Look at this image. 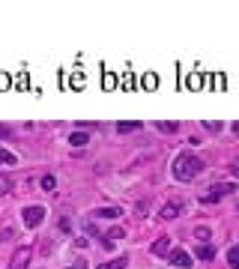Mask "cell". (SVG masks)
Wrapping results in <instances>:
<instances>
[{"label":"cell","mask_w":239,"mask_h":269,"mask_svg":"<svg viewBox=\"0 0 239 269\" xmlns=\"http://www.w3.org/2000/svg\"><path fill=\"white\" fill-rule=\"evenodd\" d=\"M171 174L179 182H191L197 174H204V162L197 156H191V152H179V156L174 159V165H171Z\"/></svg>","instance_id":"cell-1"},{"label":"cell","mask_w":239,"mask_h":269,"mask_svg":"<svg viewBox=\"0 0 239 269\" xmlns=\"http://www.w3.org/2000/svg\"><path fill=\"white\" fill-rule=\"evenodd\" d=\"M21 221H24V227H39L45 221V207H24L21 209Z\"/></svg>","instance_id":"cell-2"},{"label":"cell","mask_w":239,"mask_h":269,"mask_svg":"<svg viewBox=\"0 0 239 269\" xmlns=\"http://www.w3.org/2000/svg\"><path fill=\"white\" fill-rule=\"evenodd\" d=\"M30 257H33V248H30V245L15 248V254H12V260H9V269H27Z\"/></svg>","instance_id":"cell-3"},{"label":"cell","mask_w":239,"mask_h":269,"mask_svg":"<svg viewBox=\"0 0 239 269\" xmlns=\"http://www.w3.org/2000/svg\"><path fill=\"white\" fill-rule=\"evenodd\" d=\"M233 191H236L233 182H215V185L207 191V198H204V201H218V198H224V195H233Z\"/></svg>","instance_id":"cell-4"},{"label":"cell","mask_w":239,"mask_h":269,"mask_svg":"<svg viewBox=\"0 0 239 269\" xmlns=\"http://www.w3.org/2000/svg\"><path fill=\"white\" fill-rule=\"evenodd\" d=\"M179 209H182V204H179V201L165 204L162 209H158V218H162V221H171V218H177V215H179Z\"/></svg>","instance_id":"cell-5"},{"label":"cell","mask_w":239,"mask_h":269,"mask_svg":"<svg viewBox=\"0 0 239 269\" xmlns=\"http://www.w3.org/2000/svg\"><path fill=\"white\" fill-rule=\"evenodd\" d=\"M168 260H171L174 266H191V254H185L182 248H174V251L168 254Z\"/></svg>","instance_id":"cell-6"},{"label":"cell","mask_w":239,"mask_h":269,"mask_svg":"<svg viewBox=\"0 0 239 269\" xmlns=\"http://www.w3.org/2000/svg\"><path fill=\"white\" fill-rule=\"evenodd\" d=\"M194 254L201 257V260H215V254H218V248L212 245V242H204V245H197L194 248Z\"/></svg>","instance_id":"cell-7"},{"label":"cell","mask_w":239,"mask_h":269,"mask_svg":"<svg viewBox=\"0 0 239 269\" xmlns=\"http://www.w3.org/2000/svg\"><path fill=\"white\" fill-rule=\"evenodd\" d=\"M171 251H174V248H171V239H168V237H162V239L152 245V254H155V257H168Z\"/></svg>","instance_id":"cell-8"},{"label":"cell","mask_w":239,"mask_h":269,"mask_svg":"<svg viewBox=\"0 0 239 269\" xmlns=\"http://www.w3.org/2000/svg\"><path fill=\"white\" fill-rule=\"evenodd\" d=\"M123 215V209L120 207H105V209H96L93 212V218H120Z\"/></svg>","instance_id":"cell-9"},{"label":"cell","mask_w":239,"mask_h":269,"mask_svg":"<svg viewBox=\"0 0 239 269\" xmlns=\"http://www.w3.org/2000/svg\"><path fill=\"white\" fill-rule=\"evenodd\" d=\"M87 141H90L87 132H72V135H69V144H72V147H84Z\"/></svg>","instance_id":"cell-10"},{"label":"cell","mask_w":239,"mask_h":269,"mask_svg":"<svg viewBox=\"0 0 239 269\" xmlns=\"http://www.w3.org/2000/svg\"><path fill=\"white\" fill-rule=\"evenodd\" d=\"M135 129H141L138 120H120V123H117V132H123V135H126V132H135Z\"/></svg>","instance_id":"cell-11"},{"label":"cell","mask_w":239,"mask_h":269,"mask_svg":"<svg viewBox=\"0 0 239 269\" xmlns=\"http://www.w3.org/2000/svg\"><path fill=\"white\" fill-rule=\"evenodd\" d=\"M126 266H129V257H117V260H111V263H105L99 269H126Z\"/></svg>","instance_id":"cell-12"},{"label":"cell","mask_w":239,"mask_h":269,"mask_svg":"<svg viewBox=\"0 0 239 269\" xmlns=\"http://www.w3.org/2000/svg\"><path fill=\"white\" fill-rule=\"evenodd\" d=\"M227 263H230V269H239V245H233L227 251Z\"/></svg>","instance_id":"cell-13"},{"label":"cell","mask_w":239,"mask_h":269,"mask_svg":"<svg viewBox=\"0 0 239 269\" xmlns=\"http://www.w3.org/2000/svg\"><path fill=\"white\" fill-rule=\"evenodd\" d=\"M9 188H12L9 177H3V174H0V198H3V195H9Z\"/></svg>","instance_id":"cell-14"},{"label":"cell","mask_w":239,"mask_h":269,"mask_svg":"<svg viewBox=\"0 0 239 269\" xmlns=\"http://www.w3.org/2000/svg\"><path fill=\"white\" fill-rule=\"evenodd\" d=\"M18 159L12 156V152H6V149H0V165H15Z\"/></svg>","instance_id":"cell-15"},{"label":"cell","mask_w":239,"mask_h":269,"mask_svg":"<svg viewBox=\"0 0 239 269\" xmlns=\"http://www.w3.org/2000/svg\"><path fill=\"white\" fill-rule=\"evenodd\" d=\"M155 126H158V132H165V135H174L177 132V123H165L162 120V123H155Z\"/></svg>","instance_id":"cell-16"},{"label":"cell","mask_w":239,"mask_h":269,"mask_svg":"<svg viewBox=\"0 0 239 269\" xmlns=\"http://www.w3.org/2000/svg\"><path fill=\"white\" fill-rule=\"evenodd\" d=\"M54 185H57V179H54L51 174H45V177H42V188H45V191H54Z\"/></svg>","instance_id":"cell-17"},{"label":"cell","mask_w":239,"mask_h":269,"mask_svg":"<svg viewBox=\"0 0 239 269\" xmlns=\"http://www.w3.org/2000/svg\"><path fill=\"white\" fill-rule=\"evenodd\" d=\"M12 237H15V230H9V227H6V230H0V242H9Z\"/></svg>","instance_id":"cell-18"},{"label":"cell","mask_w":239,"mask_h":269,"mask_svg":"<svg viewBox=\"0 0 239 269\" xmlns=\"http://www.w3.org/2000/svg\"><path fill=\"white\" fill-rule=\"evenodd\" d=\"M117 237H123V227H111V230H108V239H111V242H114Z\"/></svg>","instance_id":"cell-19"},{"label":"cell","mask_w":239,"mask_h":269,"mask_svg":"<svg viewBox=\"0 0 239 269\" xmlns=\"http://www.w3.org/2000/svg\"><path fill=\"white\" fill-rule=\"evenodd\" d=\"M204 129H207V132H215V135H218V132H221V123H204Z\"/></svg>","instance_id":"cell-20"},{"label":"cell","mask_w":239,"mask_h":269,"mask_svg":"<svg viewBox=\"0 0 239 269\" xmlns=\"http://www.w3.org/2000/svg\"><path fill=\"white\" fill-rule=\"evenodd\" d=\"M194 234H197V237H201V239H209V227H197V230H194Z\"/></svg>","instance_id":"cell-21"},{"label":"cell","mask_w":239,"mask_h":269,"mask_svg":"<svg viewBox=\"0 0 239 269\" xmlns=\"http://www.w3.org/2000/svg\"><path fill=\"white\" fill-rule=\"evenodd\" d=\"M230 174H233V177H239V162H236V165L230 168Z\"/></svg>","instance_id":"cell-22"},{"label":"cell","mask_w":239,"mask_h":269,"mask_svg":"<svg viewBox=\"0 0 239 269\" xmlns=\"http://www.w3.org/2000/svg\"><path fill=\"white\" fill-rule=\"evenodd\" d=\"M6 135H9V129H6V126H0V138H6Z\"/></svg>","instance_id":"cell-23"},{"label":"cell","mask_w":239,"mask_h":269,"mask_svg":"<svg viewBox=\"0 0 239 269\" xmlns=\"http://www.w3.org/2000/svg\"><path fill=\"white\" fill-rule=\"evenodd\" d=\"M233 132H236V135H239V120H236V123H233Z\"/></svg>","instance_id":"cell-24"},{"label":"cell","mask_w":239,"mask_h":269,"mask_svg":"<svg viewBox=\"0 0 239 269\" xmlns=\"http://www.w3.org/2000/svg\"><path fill=\"white\" fill-rule=\"evenodd\" d=\"M69 269H84V266H81V263H75V266H69Z\"/></svg>","instance_id":"cell-25"}]
</instances>
